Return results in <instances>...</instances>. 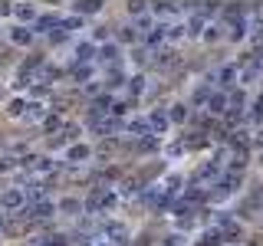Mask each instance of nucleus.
Returning a JSON list of instances; mask_svg holds the SVG:
<instances>
[{"mask_svg": "<svg viewBox=\"0 0 263 246\" xmlns=\"http://www.w3.org/2000/svg\"><path fill=\"white\" fill-rule=\"evenodd\" d=\"M102 236H105V240H112V243H125L129 230H125V223H115V220H109V223H102Z\"/></svg>", "mask_w": 263, "mask_h": 246, "instance_id": "obj_1", "label": "nucleus"}, {"mask_svg": "<svg viewBox=\"0 0 263 246\" xmlns=\"http://www.w3.org/2000/svg\"><path fill=\"white\" fill-rule=\"evenodd\" d=\"M208 82H220V86H234L237 82V66H220L217 73L208 75Z\"/></svg>", "mask_w": 263, "mask_h": 246, "instance_id": "obj_2", "label": "nucleus"}, {"mask_svg": "<svg viewBox=\"0 0 263 246\" xmlns=\"http://www.w3.org/2000/svg\"><path fill=\"white\" fill-rule=\"evenodd\" d=\"M23 203H40V200H46V187L40 181H33V184H26V187H23Z\"/></svg>", "mask_w": 263, "mask_h": 246, "instance_id": "obj_3", "label": "nucleus"}, {"mask_svg": "<svg viewBox=\"0 0 263 246\" xmlns=\"http://www.w3.org/2000/svg\"><path fill=\"white\" fill-rule=\"evenodd\" d=\"M20 207H23V194L17 187L0 194V210H20Z\"/></svg>", "mask_w": 263, "mask_h": 246, "instance_id": "obj_4", "label": "nucleus"}, {"mask_svg": "<svg viewBox=\"0 0 263 246\" xmlns=\"http://www.w3.org/2000/svg\"><path fill=\"white\" fill-rule=\"evenodd\" d=\"M26 214L33 217V220H43V217H50V214H56V203L46 197V200H40V203H30L26 207Z\"/></svg>", "mask_w": 263, "mask_h": 246, "instance_id": "obj_5", "label": "nucleus"}, {"mask_svg": "<svg viewBox=\"0 0 263 246\" xmlns=\"http://www.w3.org/2000/svg\"><path fill=\"white\" fill-rule=\"evenodd\" d=\"M217 177H220V168H217V164H204V168H197L194 184H214Z\"/></svg>", "mask_w": 263, "mask_h": 246, "instance_id": "obj_6", "label": "nucleus"}, {"mask_svg": "<svg viewBox=\"0 0 263 246\" xmlns=\"http://www.w3.org/2000/svg\"><path fill=\"white\" fill-rule=\"evenodd\" d=\"M26 122H40V118H46V108L40 105V102H30V105H23V112H20Z\"/></svg>", "mask_w": 263, "mask_h": 246, "instance_id": "obj_7", "label": "nucleus"}, {"mask_svg": "<svg viewBox=\"0 0 263 246\" xmlns=\"http://www.w3.org/2000/svg\"><path fill=\"white\" fill-rule=\"evenodd\" d=\"M204 105H208L214 115H220V112H224V105H227V96H224V92H210Z\"/></svg>", "mask_w": 263, "mask_h": 246, "instance_id": "obj_8", "label": "nucleus"}, {"mask_svg": "<svg viewBox=\"0 0 263 246\" xmlns=\"http://www.w3.org/2000/svg\"><path fill=\"white\" fill-rule=\"evenodd\" d=\"M30 168L36 174H50V171H56V164L50 158H30Z\"/></svg>", "mask_w": 263, "mask_h": 246, "instance_id": "obj_9", "label": "nucleus"}, {"mask_svg": "<svg viewBox=\"0 0 263 246\" xmlns=\"http://www.w3.org/2000/svg\"><path fill=\"white\" fill-rule=\"evenodd\" d=\"M129 131L135 135V138H145L152 128H148V122H145V118H132V122H129Z\"/></svg>", "mask_w": 263, "mask_h": 246, "instance_id": "obj_10", "label": "nucleus"}, {"mask_svg": "<svg viewBox=\"0 0 263 246\" xmlns=\"http://www.w3.org/2000/svg\"><path fill=\"white\" fill-rule=\"evenodd\" d=\"M92 59V43H79L76 46V66H86Z\"/></svg>", "mask_w": 263, "mask_h": 246, "instance_id": "obj_11", "label": "nucleus"}, {"mask_svg": "<svg viewBox=\"0 0 263 246\" xmlns=\"http://www.w3.org/2000/svg\"><path fill=\"white\" fill-rule=\"evenodd\" d=\"M168 125H171V122H168V115H161V112H155V115L148 118V128H155L158 135H161V131L168 128Z\"/></svg>", "mask_w": 263, "mask_h": 246, "instance_id": "obj_12", "label": "nucleus"}, {"mask_svg": "<svg viewBox=\"0 0 263 246\" xmlns=\"http://www.w3.org/2000/svg\"><path fill=\"white\" fill-rule=\"evenodd\" d=\"M184 36V23H171V26H164V40H171V43H178Z\"/></svg>", "mask_w": 263, "mask_h": 246, "instance_id": "obj_13", "label": "nucleus"}, {"mask_svg": "<svg viewBox=\"0 0 263 246\" xmlns=\"http://www.w3.org/2000/svg\"><path fill=\"white\" fill-rule=\"evenodd\" d=\"M10 40H13V43H17V46H26V43H30V40H33V30H26V26H20V30H13V33H10Z\"/></svg>", "mask_w": 263, "mask_h": 246, "instance_id": "obj_14", "label": "nucleus"}, {"mask_svg": "<svg viewBox=\"0 0 263 246\" xmlns=\"http://www.w3.org/2000/svg\"><path fill=\"white\" fill-rule=\"evenodd\" d=\"M56 210H63V214H79V210H82V203L73 200V197H66V200L56 203Z\"/></svg>", "mask_w": 263, "mask_h": 246, "instance_id": "obj_15", "label": "nucleus"}, {"mask_svg": "<svg viewBox=\"0 0 263 246\" xmlns=\"http://www.w3.org/2000/svg\"><path fill=\"white\" fill-rule=\"evenodd\" d=\"M56 26L63 33H73V30H82V20H79V17H66V20H59Z\"/></svg>", "mask_w": 263, "mask_h": 246, "instance_id": "obj_16", "label": "nucleus"}, {"mask_svg": "<svg viewBox=\"0 0 263 246\" xmlns=\"http://www.w3.org/2000/svg\"><path fill=\"white\" fill-rule=\"evenodd\" d=\"M184 33H191V36L204 33V13H194V17H191V23H187V30H184Z\"/></svg>", "mask_w": 263, "mask_h": 246, "instance_id": "obj_17", "label": "nucleus"}, {"mask_svg": "<svg viewBox=\"0 0 263 246\" xmlns=\"http://www.w3.org/2000/svg\"><path fill=\"white\" fill-rule=\"evenodd\" d=\"M56 23H59V17H56V13H53V17H40V20H36V30H40V33H53Z\"/></svg>", "mask_w": 263, "mask_h": 246, "instance_id": "obj_18", "label": "nucleus"}, {"mask_svg": "<svg viewBox=\"0 0 263 246\" xmlns=\"http://www.w3.org/2000/svg\"><path fill=\"white\" fill-rule=\"evenodd\" d=\"M178 10H181L178 3H155V13L158 17H178Z\"/></svg>", "mask_w": 263, "mask_h": 246, "instance_id": "obj_19", "label": "nucleus"}, {"mask_svg": "<svg viewBox=\"0 0 263 246\" xmlns=\"http://www.w3.org/2000/svg\"><path fill=\"white\" fill-rule=\"evenodd\" d=\"M86 158H89L86 145H73V148H69V161H86Z\"/></svg>", "mask_w": 263, "mask_h": 246, "instance_id": "obj_20", "label": "nucleus"}, {"mask_svg": "<svg viewBox=\"0 0 263 246\" xmlns=\"http://www.w3.org/2000/svg\"><path fill=\"white\" fill-rule=\"evenodd\" d=\"M99 59H102V63H109V66H115V59H119V49H115V46H105V49L99 53Z\"/></svg>", "mask_w": 263, "mask_h": 246, "instance_id": "obj_21", "label": "nucleus"}, {"mask_svg": "<svg viewBox=\"0 0 263 246\" xmlns=\"http://www.w3.org/2000/svg\"><path fill=\"white\" fill-rule=\"evenodd\" d=\"M161 40H164V26L158 23V26H152V33H148V43H152V46H158Z\"/></svg>", "mask_w": 263, "mask_h": 246, "instance_id": "obj_22", "label": "nucleus"}, {"mask_svg": "<svg viewBox=\"0 0 263 246\" xmlns=\"http://www.w3.org/2000/svg\"><path fill=\"white\" fill-rule=\"evenodd\" d=\"M187 118V108L184 105H171V115H168V122H184Z\"/></svg>", "mask_w": 263, "mask_h": 246, "instance_id": "obj_23", "label": "nucleus"}, {"mask_svg": "<svg viewBox=\"0 0 263 246\" xmlns=\"http://www.w3.org/2000/svg\"><path fill=\"white\" fill-rule=\"evenodd\" d=\"M13 13H17L20 20H36V10H33V7H13Z\"/></svg>", "mask_w": 263, "mask_h": 246, "instance_id": "obj_24", "label": "nucleus"}, {"mask_svg": "<svg viewBox=\"0 0 263 246\" xmlns=\"http://www.w3.org/2000/svg\"><path fill=\"white\" fill-rule=\"evenodd\" d=\"M99 10V3L96 0H86V3H76V13H96Z\"/></svg>", "mask_w": 263, "mask_h": 246, "instance_id": "obj_25", "label": "nucleus"}, {"mask_svg": "<svg viewBox=\"0 0 263 246\" xmlns=\"http://www.w3.org/2000/svg\"><path fill=\"white\" fill-rule=\"evenodd\" d=\"M217 240H220L217 230H208V233H204V240H201V246H217Z\"/></svg>", "mask_w": 263, "mask_h": 246, "instance_id": "obj_26", "label": "nucleus"}, {"mask_svg": "<svg viewBox=\"0 0 263 246\" xmlns=\"http://www.w3.org/2000/svg\"><path fill=\"white\" fill-rule=\"evenodd\" d=\"M171 56H175L171 49H161V53L155 56V63H158V66H168V63H171Z\"/></svg>", "mask_w": 263, "mask_h": 246, "instance_id": "obj_27", "label": "nucleus"}, {"mask_svg": "<svg viewBox=\"0 0 263 246\" xmlns=\"http://www.w3.org/2000/svg\"><path fill=\"white\" fill-rule=\"evenodd\" d=\"M119 36H122V40H135V36H138V30H135V26H122Z\"/></svg>", "mask_w": 263, "mask_h": 246, "instance_id": "obj_28", "label": "nucleus"}, {"mask_svg": "<svg viewBox=\"0 0 263 246\" xmlns=\"http://www.w3.org/2000/svg\"><path fill=\"white\" fill-rule=\"evenodd\" d=\"M145 89V79L142 75H135V79H132V92H135V96H138V92H142Z\"/></svg>", "mask_w": 263, "mask_h": 246, "instance_id": "obj_29", "label": "nucleus"}, {"mask_svg": "<svg viewBox=\"0 0 263 246\" xmlns=\"http://www.w3.org/2000/svg\"><path fill=\"white\" fill-rule=\"evenodd\" d=\"M46 128H50V131H59V128H63V122H59V118H46Z\"/></svg>", "mask_w": 263, "mask_h": 246, "instance_id": "obj_30", "label": "nucleus"}, {"mask_svg": "<svg viewBox=\"0 0 263 246\" xmlns=\"http://www.w3.org/2000/svg\"><path fill=\"white\" fill-rule=\"evenodd\" d=\"M217 36H220L217 26H204V40H208V43H210V40H217Z\"/></svg>", "mask_w": 263, "mask_h": 246, "instance_id": "obj_31", "label": "nucleus"}, {"mask_svg": "<svg viewBox=\"0 0 263 246\" xmlns=\"http://www.w3.org/2000/svg\"><path fill=\"white\" fill-rule=\"evenodd\" d=\"M46 246H69L63 236H46Z\"/></svg>", "mask_w": 263, "mask_h": 246, "instance_id": "obj_32", "label": "nucleus"}, {"mask_svg": "<svg viewBox=\"0 0 263 246\" xmlns=\"http://www.w3.org/2000/svg\"><path fill=\"white\" fill-rule=\"evenodd\" d=\"M73 73H76V79H89V66H76Z\"/></svg>", "mask_w": 263, "mask_h": 246, "instance_id": "obj_33", "label": "nucleus"}, {"mask_svg": "<svg viewBox=\"0 0 263 246\" xmlns=\"http://www.w3.org/2000/svg\"><path fill=\"white\" fill-rule=\"evenodd\" d=\"M26 246H46V236H30V240H26Z\"/></svg>", "mask_w": 263, "mask_h": 246, "instance_id": "obj_34", "label": "nucleus"}, {"mask_svg": "<svg viewBox=\"0 0 263 246\" xmlns=\"http://www.w3.org/2000/svg\"><path fill=\"white\" fill-rule=\"evenodd\" d=\"M181 151H184V145H171V148H168V158H178Z\"/></svg>", "mask_w": 263, "mask_h": 246, "instance_id": "obj_35", "label": "nucleus"}, {"mask_svg": "<svg viewBox=\"0 0 263 246\" xmlns=\"http://www.w3.org/2000/svg\"><path fill=\"white\" fill-rule=\"evenodd\" d=\"M23 105H26V102H20V98H17V102L10 105V112H13V115H20V112H23Z\"/></svg>", "mask_w": 263, "mask_h": 246, "instance_id": "obj_36", "label": "nucleus"}, {"mask_svg": "<svg viewBox=\"0 0 263 246\" xmlns=\"http://www.w3.org/2000/svg\"><path fill=\"white\" fill-rule=\"evenodd\" d=\"M7 13H13V7L10 3H0V17H7Z\"/></svg>", "mask_w": 263, "mask_h": 246, "instance_id": "obj_37", "label": "nucleus"}, {"mask_svg": "<svg viewBox=\"0 0 263 246\" xmlns=\"http://www.w3.org/2000/svg\"><path fill=\"white\" fill-rule=\"evenodd\" d=\"M99 246H112V243H99Z\"/></svg>", "mask_w": 263, "mask_h": 246, "instance_id": "obj_38", "label": "nucleus"}, {"mask_svg": "<svg viewBox=\"0 0 263 246\" xmlns=\"http://www.w3.org/2000/svg\"><path fill=\"white\" fill-rule=\"evenodd\" d=\"M0 96H3V89H0Z\"/></svg>", "mask_w": 263, "mask_h": 246, "instance_id": "obj_39", "label": "nucleus"}]
</instances>
